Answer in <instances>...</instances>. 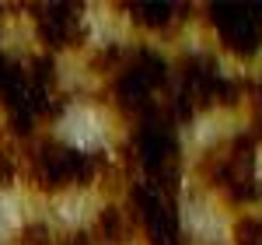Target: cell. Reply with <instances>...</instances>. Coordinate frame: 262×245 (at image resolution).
<instances>
[{
	"label": "cell",
	"mask_w": 262,
	"mask_h": 245,
	"mask_svg": "<svg viewBox=\"0 0 262 245\" xmlns=\"http://www.w3.org/2000/svg\"><path fill=\"white\" fill-rule=\"evenodd\" d=\"M122 7L140 28H150V32L171 28L179 18L189 14V4H164V0H133V4H122Z\"/></svg>",
	"instance_id": "6"
},
{
	"label": "cell",
	"mask_w": 262,
	"mask_h": 245,
	"mask_svg": "<svg viewBox=\"0 0 262 245\" xmlns=\"http://www.w3.org/2000/svg\"><path fill=\"white\" fill-rule=\"evenodd\" d=\"M11 245H56V238L49 235V228H46V224H28Z\"/></svg>",
	"instance_id": "8"
},
{
	"label": "cell",
	"mask_w": 262,
	"mask_h": 245,
	"mask_svg": "<svg viewBox=\"0 0 262 245\" xmlns=\"http://www.w3.org/2000/svg\"><path fill=\"white\" fill-rule=\"evenodd\" d=\"M234 245H262V217L248 214L234 224Z\"/></svg>",
	"instance_id": "7"
},
{
	"label": "cell",
	"mask_w": 262,
	"mask_h": 245,
	"mask_svg": "<svg viewBox=\"0 0 262 245\" xmlns=\"http://www.w3.org/2000/svg\"><path fill=\"white\" fill-rule=\"evenodd\" d=\"M133 235H140V228L133 221V210L126 203H108L95 217V242H108V245H126L133 242Z\"/></svg>",
	"instance_id": "5"
},
{
	"label": "cell",
	"mask_w": 262,
	"mask_h": 245,
	"mask_svg": "<svg viewBox=\"0 0 262 245\" xmlns=\"http://www.w3.org/2000/svg\"><path fill=\"white\" fill-rule=\"evenodd\" d=\"M206 18L234 56H255L262 49V21L255 18L252 4H210Z\"/></svg>",
	"instance_id": "3"
},
{
	"label": "cell",
	"mask_w": 262,
	"mask_h": 245,
	"mask_svg": "<svg viewBox=\"0 0 262 245\" xmlns=\"http://www.w3.org/2000/svg\"><path fill=\"white\" fill-rule=\"evenodd\" d=\"M200 175L213 189H221L234 203H255L262 196V182L255 172V137L242 133L224 147H213L200 165Z\"/></svg>",
	"instance_id": "1"
},
{
	"label": "cell",
	"mask_w": 262,
	"mask_h": 245,
	"mask_svg": "<svg viewBox=\"0 0 262 245\" xmlns=\"http://www.w3.org/2000/svg\"><path fill=\"white\" fill-rule=\"evenodd\" d=\"M25 172L42 193H60V189L91 186L95 179H101L105 161L95 158V154L63 147L56 140H35V147L25 158Z\"/></svg>",
	"instance_id": "2"
},
{
	"label": "cell",
	"mask_w": 262,
	"mask_h": 245,
	"mask_svg": "<svg viewBox=\"0 0 262 245\" xmlns=\"http://www.w3.org/2000/svg\"><path fill=\"white\" fill-rule=\"evenodd\" d=\"M32 18H35V28L49 49H77L88 35L77 4H35Z\"/></svg>",
	"instance_id": "4"
}]
</instances>
